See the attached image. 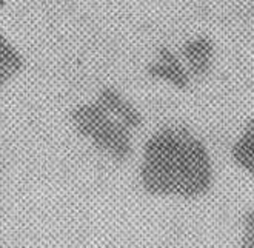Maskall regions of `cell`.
Returning a JSON list of instances; mask_svg holds the SVG:
<instances>
[{
  "mask_svg": "<svg viewBox=\"0 0 254 248\" xmlns=\"http://www.w3.org/2000/svg\"><path fill=\"white\" fill-rule=\"evenodd\" d=\"M71 124L93 147L117 164L134 150V134L143 125V114L117 88L105 86L96 99L71 111Z\"/></svg>",
  "mask_w": 254,
  "mask_h": 248,
  "instance_id": "2",
  "label": "cell"
},
{
  "mask_svg": "<svg viewBox=\"0 0 254 248\" xmlns=\"http://www.w3.org/2000/svg\"><path fill=\"white\" fill-rule=\"evenodd\" d=\"M237 248H254V208H250L244 213L242 233Z\"/></svg>",
  "mask_w": 254,
  "mask_h": 248,
  "instance_id": "7",
  "label": "cell"
},
{
  "mask_svg": "<svg viewBox=\"0 0 254 248\" xmlns=\"http://www.w3.org/2000/svg\"><path fill=\"white\" fill-rule=\"evenodd\" d=\"M234 164L254 181V119L248 121L231 147Z\"/></svg>",
  "mask_w": 254,
  "mask_h": 248,
  "instance_id": "5",
  "label": "cell"
},
{
  "mask_svg": "<svg viewBox=\"0 0 254 248\" xmlns=\"http://www.w3.org/2000/svg\"><path fill=\"white\" fill-rule=\"evenodd\" d=\"M179 56L194 80L205 79L211 72L216 57L214 42L206 36H196L185 40L177 50Z\"/></svg>",
  "mask_w": 254,
  "mask_h": 248,
  "instance_id": "4",
  "label": "cell"
},
{
  "mask_svg": "<svg viewBox=\"0 0 254 248\" xmlns=\"http://www.w3.org/2000/svg\"><path fill=\"white\" fill-rule=\"evenodd\" d=\"M139 184L154 197L199 199L213 188L214 167L205 142L187 126L165 125L142 148Z\"/></svg>",
  "mask_w": 254,
  "mask_h": 248,
  "instance_id": "1",
  "label": "cell"
},
{
  "mask_svg": "<svg viewBox=\"0 0 254 248\" xmlns=\"http://www.w3.org/2000/svg\"><path fill=\"white\" fill-rule=\"evenodd\" d=\"M22 66V56L0 33V88L16 76Z\"/></svg>",
  "mask_w": 254,
  "mask_h": 248,
  "instance_id": "6",
  "label": "cell"
},
{
  "mask_svg": "<svg viewBox=\"0 0 254 248\" xmlns=\"http://www.w3.org/2000/svg\"><path fill=\"white\" fill-rule=\"evenodd\" d=\"M146 72L151 79L171 85L177 90H187L192 83V79L177 50H171L168 47L157 50L154 59L146 66Z\"/></svg>",
  "mask_w": 254,
  "mask_h": 248,
  "instance_id": "3",
  "label": "cell"
}]
</instances>
